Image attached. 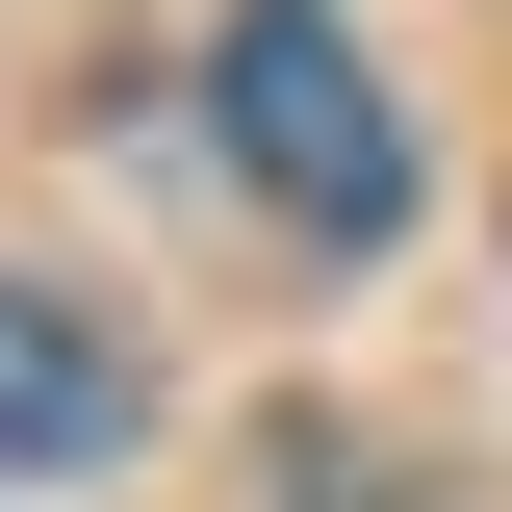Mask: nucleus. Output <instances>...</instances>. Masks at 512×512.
Returning a JSON list of instances; mask_svg holds the SVG:
<instances>
[{"mask_svg":"<svg viewBox=\"0 0 512 512\" xmlns=\"http://www.w3.org/2000/svg\"><path fill=\"white\" fill-rule=\"evenodd\" d=\"M205 103H231V180L282 205L308 256H384V231H410V128H384V77H359L333 0H231Z\"/></svg>","mask_w":512,"mask_h":512,"instance_id":"nucleus-1","label":"nucleus"},{"mask_svg":"<svg viewBox=\"0 0 512 512\" xmlns=\"http://www.w3.org/2000/svg\"><path fill=\"white\" fill-rule=\"evenodd\" d=\"M0 461H128V359L52 282H0Z\"/></svg>","mask_w":512,"mask_h":512,"instance_id":"nucleus-2","label":"nucleus"}]
</instances>
